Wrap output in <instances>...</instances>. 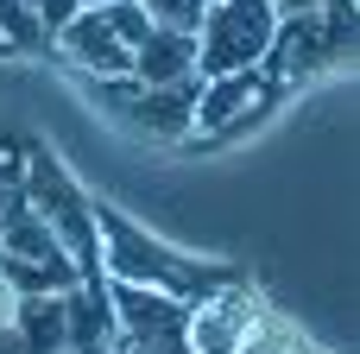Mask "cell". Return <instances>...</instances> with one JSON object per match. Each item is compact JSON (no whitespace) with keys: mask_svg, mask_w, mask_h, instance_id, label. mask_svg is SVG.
Returning <instances> with one entry per match:
<instances>
[{"mask_svg":"<svg viewBox=\"0 0 360 354\" xmlns=\"http://www.w3.org/2000/svg\"><path fill=\"white\" fill-rule=\"evenodd\" d=\"M95 228H101V279L152 285V291L184 298V304H196V298L221 291L228 279H240V272H228V266H202V260H190V253L165 247L158 234L133 228V222H127L120 209H108V203H95Z\"/></svg>","mask_w":360,"mask_h":354,"instance_id":"obj_1","label":"cell"},{"mask_svg":"<svg viewBox=\"0 0 360 354\" xmlns=\"http://www.w3.org/2000/svg\"><path fill=\"white\" fill-rule=\"evenodd\" d=\"M354 63V0L342 6H310V13H278V32L266 44V76L272 89H297L316 76H335Z\"/></svg>","mask_w":360,"mask_h":354,"instance_id":"obj_2","label":"cell"},{"mask_svg":"<svg viewBox=\"0 0 360 354\" xmlns=\"http://www.w3.org/2000/svg\"><path fill=\"white\" fill-rule=\"evenodd\" d=\"M19 184H25V203H32V209L44 215V228L57 234V247H63V260L76 266V279H101V228H95V203L70 184V171H63L44 146H32Z\"/></svg>","mask_w":360,"mask_h":354,"instance_id":"obj_3","label":"cell"},{"mask_svg":"<svg viewBox=\"0 0 360 354\" xmlns=\"http://www.w3.org/2000/svg\"><path fill=\"white\" fill-rule=\"evenodd\" d=\"M196 89H202V76H184V82L89 76L95 108H101V114H114L120 127L146 133V139H190V120H196Z\"/></svg>","mask_w":360,"mask_h":354,"instance_id":"obj_4","label":"cell"},{"mask_svg":"<svg viewBox=\"0 0 360 354\" xmlns=\"http://www.w3.org/2000/svg\"><path fill=\"white\" fill-rule=\"evenodd\" d=\"M272 32H278V6L272 0H209L202 19H196V76L259 70Z\"/></svg>","mask_w":360,"mask_h":354,"instance_id":"obj_5","label":"cell"},{"mask_svg":"<svg viewBox=\"0 0 360 354\" xmlns=\"http://www.w3.org/2000/svg\"><path fill=\"white\" fill-rule=\"evenodd\" d=\"M108 304H114L120 354L171 348V342H184V317H190V304H184V298H171V291H152V285L108 279Z\"/></svg>","mask_w":360,"mask_h":354,"instance_id":"obj_6","label":"cell"},{"mask_svg":"<svg viewBox=\"0 0 360 354\" xmlns=\"http://www.w3.org/2000/svg\"><path fill=\"white\" fill-rule=\"evenodd\" d=\"M253 291L247 279H228L221 291L196 298L190 317H184V354H240L247 329H253Z\"/></svg>","mask_w":360,"mask_h":354,"instance_id":"obj_7","label":"cell"},{"mask_svg":"<svg viewBox=\"0 0 360 354\" xmlns=\"http://www.w3.org/2000/svg\"><path fill=\"white\" fill-rule=\"evenodd\" d=\"M272 76L266 70H221V76H202V89H196V120H190V133H234V127H247L259 108H272Z\"/></svg>","mask_w":360,"mask_h":354,"instance_id":"obj_8","label":"cell"},{"mask_svg":"<svg viewBox=\"0 0 360 354\" xmlns=\"http://www.w3.org/2000/svg\"><path fill=\"white\" fill-rule=\"evenodd\" d=\"M51 51H57L76 76H133V51L114 38L108 13H95V6H76V13L51 32Z\"/></svg>","mask_w":360,"mask_h":354,"instance_id":"obj_9","label":"cell"},{"mask_svg":"<svg viewBox=\"0 0 360 354\" xmlns=\"http://www.w3.org/2000/svg\"><path fill=\"white\" fill-rule=\"evenodd\" d=\"M114 304H108V279H76L63 291V354H114Z\"/></svg>","mask_w":360,"mask_h":354,"instance_id":"obj_10","label":"cell"},{"mask_svg":"<svg viewBox=\"0 0 360 354\" xmlns=\"http://www.w3.org/2000/svg\"><path fill=\"white\" fill-rule=\"evenodd\" d=\"M63 291H19L13 298L6 329H13L19 354H63Z\"/></svg>","mask_w":360,"mask_h":354,"instance_id":"obj_11","label":"cell"},{"mask_svg":"<svg viewBox=\"0 0 360 354\" xmlns=\"http://www.w3.org/2000/svg\"><path fill=\"white\" fill-rule=\"evenodd\" d=\"M133 76L139 82H184V76H196V32L152 25L133 44Z\"/></svg>","mask_w":360,"mask_h":354,"instance_id":"obj_12","label":"cell"},{"mask_svg":"<svg viewBox=\"0 0 360 354\" xmlns=\"http://www.w3.org/2000/svg\"><path fill=\"white\" fill-rule=\"evenodd\" d=\"M0 253L25 260V266H44V272H57V279H70V285H76V266L63 260V247H57V234L44 228V215H38V209H25L19 222H6V228H0Z\"/></svg>","mask_w":360,"mask_h":354,"instance_id":"obj_13","label":"cell"},{"mask_svg":"<svg viewBox=\"0 0 360 354\" xmlns=\"http://www.w3.org/2000/svg\"><path fill=\"white\" fill-rule=\"evenodd\" d=\"M0 44L6 51H51V32L32 0H0Z\"/></svg>","mask_w":360,"mask_h":354,"instance_id":"obj_14","label":"cell"},{"mask_svg":"<svg viewBox=\"0 0 360 354\" xmlns=\"http://www.w3.org/2000/svg\"><path fill=\"white\" fill-rule=\"evenodd\" d=\"M240 354H310V348H304V336H297L291 323H278V317H253Z\"/></svg>","mask_w":360,"mask_h":354,"instance_id":"obj_15","label":"cell"},{"mask_svg":"<svg viewBox=\"0 0 360 354\" xmlns=\"http://www.w3.org/2000/svg\"><path fill=\"white\" fill-rule=\"evenodd\" d=\"M95 13H108V25H114V38H120L127 51L152 32V19H146V6H139V0H114V6H95Z\"/></svg>","mask_w":360,"mask_h":354,"instance_id":"obj_16","label":"cell"},{"mask_svg":"<svg viewBox=\"0 0 360 354\" xmlns=\"http://www.w3.org/2000/svg\"><path fill=\"white\" fill-rule=\"evenodd\" d=\"M152 25H171V32H196L202 19V0H139Z\"/></svg>","mask_w":360,"mask_h":354,"instance_id":"obj_17","label":"cell"},{"mask_svg":"<svg viewBox=\"0 0 360 354\" xmlns=\"http://www.w3.org/2000/svg\"><path fill=\"white\" fill-rule=\"evenodd\" d=\"M32 6H38V19H44V32H57V25H63V19L76 13V0H32Z\"/></svg>","mask_w":360,"mask_h":354,"instance_id":"obj_18","label":"cell"},{"mask_svg":"<svg viewBox=\"0 0 360 354\" xmlns=\"http://www.w3.org/2000/svg\"><path fill=\"white\" fill-rule=\"evenodd\" d=\"M278 13H310V6H342V0H272Z\"/></svg>","mask_w":360,"mask_h":354,"instance_id":"obj_19","label":"cell"},{"mask_svg":"<svg viewBox=\"0 0 360 354\" xmlns=\"http://www.w3.org/2000/svg\"><path fill=\"white\" fill-rule=\"evenodd\" d=\"M139 354H184V342H171V348H139Z\"/></svg>","mask_w":360,"mask_h":354,"instance_id":"obj_20","label":"cell"},{"mask_svg":"<svg viewBox=\"0 0 360 354\" xmlns=\"http://www.w3.org/2000/svg\"><path fill=\"white\" fill-rule=\"evenodd\" d=\"M76 6H114V0H76Z\"/></svg>","mask_w":360,"mask_h":354,"instance_id":"obj_21","label":"cell"},{"mask_svg":"<svg viewBox=\"0 0 360 354\" xmlns=\"http://www.w3.org/2000/svg\"><path fill=\"white\" fill-rule=\"evenodd\" d=\"M202 6H209V0H202Z\"/></svg>","mask_w":360,"mask_h":354,"instance_id":"obj_22","label":"cell"},{"mask_svg":"<svg viewBox=\"0 0 360 354\" xmlns=\"http://www.w3.org/2000/svg\"><path fill=\"white\" fill-rule=\"evenodd\" d=\"M114 354H120V348H114Z\"/></svg>","mask_w":360,"mask_h":354,"instance_id":"obj_23","label":"cell"}]
</instances>
